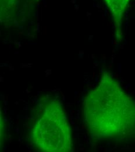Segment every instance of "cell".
<instances>
[{"label":"cell","mask_w":135,"mask_h":152,"mask_svg":"<svg viewBox=\"0 0 135 152\" xmlns=\"http://www.w3.org/2000/svg\"><path fill=\"white\" fill-rule=\"evenodd\" d=\"M83 116L95 140L135 139V100L108 73L102 75L98 85L85 96Z\"/></svg>","instance_id":"cell-1"},{"label":"cell","mask_w":135,"mask_h":152,"mask_svg":"<svg viewBox=\"0 0 135 152\" xmlns=\"http://www.w3.org/2000/svg\"><path fill=\"white\" fill-rule=\"evenodd\" d=\"M116 26V36L118 40L122 38V25L123 17L131 0H104Z\"/></svg>","instance_id":"cell-3"},{"label":"cell","mask_w":135,"mask_h":152,"mask_svg":"<svg viewBox=\"0 0 135 152\" xmlns=\"http://www.w3.org/2000/svg\"><path fill=\"white\" fill-rule=\"evenodd\" d=\"M32 140L35 148L42 152L72 151L71 129L58 100H51L45 105L32 130Z\"/></svg>","instance_id":"cell-2"}]
</instances>
